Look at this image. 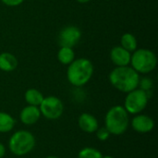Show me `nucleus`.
<instances>
[{"instance_id":"obj_4","label":"nucleus","mask_w":158,"mask_h":158,"mask_svg":"<svg viewBox=\"0 0 158 158\" xmlns=\"http://www.w3.org/2000/svg\"><path fill=\"white\" fill-rule=\"evenodd\" d=\"M36 140L34 135L28 131L19 130L14 132L8 141L10 152L17 156H23L30 154L35 147Z\"/></svg>"},{"instance_id":"obj_21","label":"nucleus","mask_w":158,"mask_h":158,"mask_svg":"<svg viewBox=\"0 0 158 158\" xmlns=\"http://www.w3.org/2000/svg\"><path fill=\"white\" fill-rule=\"evenodd\" d=\"M6 147L5 145L0 143V158H3L6 156Z\"/></svg>"},{"instance_id":"obj_9","label":"nucleus","mask_w":158,"mask_h":158,"mask_svg":"<svg viewBox=\"0 0 158 158\" xmlns=\"http://www.w3.org/2000/svg\"><path fill=\"white\" fill-rule=\"evenodd\" d=\"M131 125L136 132L148 133L154 130L155 121L151 117H149L147 115L138 114L132 118Z\"/></svg>"},{"instance_id":"obj_1","label":"nucleus","mask_w":158,"mask_h":158,"mask_svg":"<svg viewBox=\"0 0 158 158\" xmlns=\"http://www.w3.org/2000/svg\"><path fill=\"white\" fill-rule=\"evenodd\" d=\"M109 81L117 90L128 94L138 88L140 76L131 67H117L110 72Z\"/></svg>"},{"instance_id":"obj_8","label":"nucleus","mask_w":158,"mask_h":158,"mask_svg":"<svg viewBox=\"0 0 158 158\" xmlns=\"http://www.w3.org/2000/svg\"><path fill=\"white\" fill-rule=\"evenodd\" d=\"M81 31L76 26H67L58 34V44L61 47L73 48L81 40Z\"/></svg>"},{"instance_id":"obj_19","label":"nucleus","mask_w":158,"mask_h":158,"mask_svg":"<svg viewBox=\"0 0 158 158\" xmlns=\"http://www.w3.org/2000/svg\"><path fill=\"white\" fill-rule=\"evenodd\" d=\"M96 133V137L99 141L101 142H105L106 140L109 139L111 133L108 131V130L106 128V127H102V128H98L97 131H95Z\"/></svg>"},{"instance_id":"obj_12","label":"nucleus","mask_w":158,"mask_h":158,"mask_svg":"<svg viewBox=\"0 0 158 158\" xmlns=\"http://www.w3.org/2000/svg\"><path fill=\"white\" fill-rule=\"evenodd\" d=\"M80 129L86 133H94L99 128L97 118L90 113H82L78 119Z\"/></svg>"},{"instance_id":"obj_17","label":"nucleus","mask_w":158,"mask_h":158,"mask_svg":"<svg viewBox=\"0 0 158 158\" xmlns=\"http://www.w3.org/2000/svg\"><path fill=\"white\" fill-rule=\"evenodd\" d=\"M121 47L129 52H134L137 49V40L135 36L131 33H125L121 36Z\"/></svg>"},{"instance_id":"obj_16","label":"nucleus","mask_w":158,"mask_h":158,"mask_svg":"<svg viewBox=\"0 0 158 158\" xmlns=\"http://www.w3.org/2000/svg\"><path fill=\"white\" fill-rule=\"evenodd\" d=\"M57 59L63 65H69L75 59V54L70 47H61L57 53Z\"/></svg>"},{"instance_id":"obj_11","label":"nucleus","mask_w":158,"mask_h":158,"mask_svg":"<svg viewBox=\"0 0 158 158\" xmlns=\"http://www.w3.org/2000/svg\"><path fill=\"white\" fill-rule=\"evenodd\" d=\"M131 52L127 51L121 46H116L110 52V59L117 67L129 66L131 63Z\"/></svg>"},{"instance_id":"obj_2","label":"nucleus","mask_w":158,"mask_h":158,"mask_svg":"<svg viewBox=\"0 0 158 158\" xmlns=\"http://www.w3.org/2000/svg\"><path fill=\"white\" fill-rule=\"evenodd\" d=\"M94 74V66L87 58L74 59L68 68L67 78L70 84L76 87L85 85Z\"/></svg>"},{"instance_id":"obj_3","label":"nucleus","mask_w":158,"mask_h":158,"mask_svg":"<svg viewBox=\"0 0 158 158\" xmlns=\"http://www.w3.org/2000/svg\"><path fill=\"white\" fill-rule=\"evenodd\" d=\"M130 126L129 113L122 106H112L106 114L105 127L113 135H121Z\"/></svg>"},{"instance_id":"obj_13","label":"nucleus","mask_w":158,"mask_h":158,"mask_svg":"<svg viewBox=\"0 0 158 158\" xmlns=\"http://www.w3.org/2000/svg\"><path fill=\"white\" fill-rule=\"evenodd\" d=\"M18 67L17 57L7 52L0 54V69L6 72L14 70Z\"/></svg>"},{"instance_id":"obj_5","label":"nucleus","mask_w":158,"mask_h":158,"mask_svg":"<svg viewBox=\"0 0 158 158\" xmlns=\"http://www.w3.org/2000/svg\"><path fill=\"white\" fill-rule=\"evenodd\" d=\"M131 68L138 73L147 74L153 71L157 64L156 54L149 49L135 50L131 58Z\"/></svg>"},{"instance_id":"obj_22","label":"nucleus","mask_w":158,"mask_h":158,"mask_svg":"<svg viewBox=\"0 0 158 158\" xmlns=\"http://www.w3.org/2000/svg\"><path fill=\"white\" fill-rule=\"evenodd\" d=\"M90 0H77V2H79V3H82V4H84V3H87V2H89Z\"/></svg>"},{"instance_id":"obj_7","label":"nucleus","mask_w":158,"mask_h":158,"mask_svg":"<svg viewBox=\"0 0 158 158\" xmlns=\"http://www.w3.org/2000/svg\"><path fill=\"white\" fill-rule=\"evenodd\" d=\"M41 115L47 119L55 120L59 118L64 112V105L62 101L56 96L44 97L39 106Z\"/></svg>"},{"instance_id":"obj_23","label":"nucleus","mask_w":158,"mask_h":158,"mask_svg":"<svg viewBox=\"0 0 158 158\" xmlns=\"http://www.w3.org/2000/svg\"><path fill=\"white\" fill-rule=\"evenodd\" d=\"M103 158H114L111 156H103Z\"/></svg>"},{"instance_id":"obj_24","label":"nucleus","mask_w":158,"mask_h":158,"mask_svg":"<svg viewBox=\"0 0 158 158\" xmlns=\"http://www.w3.org/2000/svg\"><path fill=\"white\" fill-rule=\"evenodd\" d=\"M45 158H59L57 156H46Z\"/></svg>"},{"instance_id":"obj_14","label":"nucleus","mask_w":158,"mask_h":158,"mask_svg":"<svg viewBox=\"0 0 158 158\" xmlns=\"http://www.w3.org/2000/svg\"><path fill=\"white\" fill-rule=\"evenodd\" d=\"M16 125V119L8 113L0 112V133L11 131Z\"/></svg>"},{"instance_id":"obj_18","label":"nucleus","mask_w":158,"mask_h":158,"mask_svg":"<svg viewBox=\"0 0 158 158\" xmlns=\"http://www.w3.org/2000/svg\"><path fill=\"white\" fill-rule=\"evenodd\" d=\"M78 158H103V154L96 148L84 147L79 152Z\"/></svg>"},{"instance_id":"obj_20","label":"nucleus","mask_w":158,"mask_h":158,"mask_svg":"<svg viewBox=\"0 0 158 158\" xmlns=\"http://www.w3.org/2000/svg\"><path fill=\"white\" fill-rule=\"evenodd\" d=\"M1 1L8 6H17L20 5L24 0H1Z\"/></svg>"},{"instance_id":"obj_15","label":"nucleus","mask_w":158,"mask_h":158,"mask_svg":"<svg viewBox=\"0 0 158 158\" xmlns=\"http://www.w3.org/2000/svg\"><path fill=\"white\" fill-rule=\"evenodd\" d=\"M25 101L28 105L30 106H39L41 103L44 100V95L43 94L38 91L37 89H28L24 94Z\"/></svg>"},{"instance_id":"obj_10","label":"nucleus","mask_w":158,"mask_h":158,"mask_svg":"<svg viewBox=\"0 0 158 158\" xmlns=\"http://www.w3.org/2000/svg\"><path fill=\"white\" fill-rule=\"evenodd\" d=\"M41 116L42 115H41L39 106L28 105L27 106L23 107L22 110L20 111L19 119L21 123H23L24 125L31 126V125H34L35 123H37Z\"/></svg>"},{"instance_id":"obj_6","label":"nucleus","mask_w":158,"mask_h":158,"mask_svg":"<svg viewBox=\"0 0 158 158\" xmlns=\"http://www.w3.org/2000/svg\"><path fill=\"white\" fill-rule=\"evenodd\" d=\"M147 92L143 89L136 88L135 90L127 94L124 102V108L129 114L138 115L141 114L147 106L148 104Z\"/></svg>"}]
</instances>
